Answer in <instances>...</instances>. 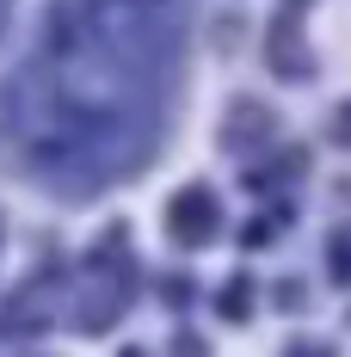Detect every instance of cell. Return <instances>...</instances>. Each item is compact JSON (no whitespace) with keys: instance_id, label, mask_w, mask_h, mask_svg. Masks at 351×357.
<instances>
[{"instance_id":"1","label":"cell","mask_w":351,"mask_h":357,"mask_svg":"<svg viewBox=\"0 0 351 357\" xmlns=\"http://www.w3.org/2000/svg\"><path fill=\"white\" fill-rule=\"evenodd\" d=\"M167 0H68L19 86V142L31 167L99 178L148 148L167 80Z\"/></svg>"},{"instance_id":"2","label":"cell","mask_w":351,"mask_h":357,"mask_svg":"<svg viewBox=\"0 0 351 357\" xmlns=\"http://www.w3.org/2000/svg\"><path fill=\"white\" fill-rule=\"evenodd\" d=\"M210 228H216V210H210V191H185L173 204V241H210Z\"/></svg>"}]
</instances>
